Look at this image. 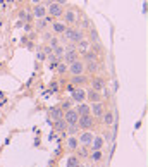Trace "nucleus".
Instances as JSON below:
<instances>
[{
    "mask_svg": "<svg viewBox=\"0 0 148 167\" xmlns=\"http://www.w3.org/2000/svg\"><path fill=\"white\" fill-rule=\"evenodd\" d=\"M78 128L83 131H91L93 128H95V119L90 115H79V119H78Z\"/></svg>",
    "mask_w": 148,
    "mask_h": 167,
    "instance_id": "obj_1",
    "label": "nucleus"
},
{
    "mask_svg": "<svg viewBox=\"0 0 148 167\" xmlns=\"http://www.w3.org/2000/svg\"><path fill=\"white\" fill-rule=\"evenodd\" d=\"M67 72L71 76H81L85 74V62L81 59H78L76 62H72V64L67 65Z\"/></svg>",
    "mask_w": 148,
    "mask_h": 167,
    "instance_id": "obj_2",
    "label": "nucleus"
},
{
    "mask_svg": "<svg viewBox=\"0 0 148 167\" xmlns=\"http://www.w3.org/2000/svg\"><path fill=\"white\" fill-rule=\"evenodd\" d=\"M62 21L66 22V26H74L76 22L79 21V16H78V12L74 11V9H67L62 14Z\"/></svg>",
    "mask_w": 148,
    "mask_h": 167,
    "instance_id": "obj_3",
    "label": "nucleus"
},
{
    "mask_svg": "<svg viewBox=\"0 0 148 167\" xmlns=\"http://www.w3.org/2000/svg\"><path fill=\"white\" fill-rule=\"evenodd\" d=\"M47 14L48 16H52L53 19H60L64 14V7L59 5V4H55V2H52V4H48L47 5Z\"/></svg>",
    "mask_w": 148,
    "mask_h": 167,
    "instance_id": "obj_4",
    "label": "nucleus"
},
{
    "mask_svg": "<svg viewBox=\"0 0 148 167\" xmlns=\"http://www.w3.org/2000/svg\"><path fill=\"white\" fill-rule=\"evenodd\" d=\"M78 119H79V114L76 112V109H67L64 110V121L67 124H78Z\"/></svg>",
    "mask_w": 148,
    "mask_h": 167,
    "instance_id": "obj_5",
    "label": "nucleus"
},
{
    "mask_svg": "<svg viewBox=\"0 0 148 167\" xmlns=\"http://www.w3.org/2000/svg\"><path fill=\"white\" fill-rule=\"evenodd\" d=\"M50 28H52V35H57V36H62L64 31H66V22L60 21V19H55V21L50 24Z\"/></svg>",
    "mask_w": 148,
    "mask_h": 167,
    "instance_id": "obj_6",
    "label": "nucleus"
},
{
    "mask_svg": "<svg viewBox=\"0 0 148 167\" xmlns=\"http://www.w3.org/2000/svg\"><path fill=\"white\" fill-rule=\"evenodd\" d=\"M71 100L76 103H83L86 100V92L83 88H74L72 92H71Z\"/></svg>",
    "mask_w": 148,
    "mask_h": 167,
    "instance_id": "obj_7",
    "label": "nucleus"
},
{
    "mask_svg": "<svg viewBox=\"0 0 148 167\" xmlns=\"http://www.w3.org/2000/svg\"><path fill=\"white\" fill-rule=\"evenodd\" d=\"M78 138V143H79L81 146H90L91 141H93V133L91 131H83L79 136H76Z\"/></svg>",
    "mask_w": 148,
    "mask_h": 167,
    "instance_id": "obj_8",
    "label": "nucleus"
},
{
    "mask_svg": "<svg viewBox=\"0 0 148 167\" xmlns=\"http://www.w3.org/2000/svg\"><path fill=\"white\" fill-rule=\"evenodd\" d=\"M103 112H105V107H103V103H102V102H96V103H91V105H90L91 117H102Z\"/></svg>",
    "mask_w": 148,
    "mask_h": 167,
    "instance_id": "obj_9",
    "label": "nucleus"
},
{
    "mask_svg": "<svg viewBox=\"0 0 148 167\" xmlns=\"http://www.w3.org/2000/svg\"><path fill=\"white\" fill-rule=\"evenodd\" d=\"M90 81V78L86 74H81V76H71V83L69 85H72L74 88H81L83 85H86Z\"/></svg>",
    "mask_w": 148,
    "mask_h": 167,
    "instance_id": "obj_10",
    "label": "nucleus"
},
{
    "mask_svg": "<svg viewBox=\"0 0 148 167\" xmlns=\"http://www.w3.org/2000/svg\"><path fill=\"white\" fill-rule=\"evenodd\" d=\"M90 85H91V90L93 92H103V88L107 86L105 85V79H102V78H93V79H90Z\"/></svg>",
    "mask_w": 148,
    "mask_h": 167,
    "instance_id": "obj_11",
    "label": "nucleus"
},
{
    "mask_svg": "<svg viewBox=\"0 0 148 167\" xmlns=\"http://www.w3.org/2000/svg\"><path fill=\"white\" fill-rule=\"evenodd\" d=\"M31 16L35 17V19H43V17L47 16V7L43 5V4H40V5H33Z\"/></svg>",
    "mask_w": 148,
    "mask_h": 167,
    "instance_id": "obj_12",
    "label": "nucleus"
},
{
    "mask_svg": "<svg viewBox=\"0 0 148 167\" xmlns=\"http://www.w3.org/2000/svg\"><path fill=\"white\" fill-rule=\"evenodd\" d=\"M62 59H64V64L69 65V64H72V62H76V60L79 59V54H78L76 50H71V52H66V54L62 55Z\"/></svg>",
    "mask_w": 148,
    "mask_h": 167,
    "instance_id": "obj_13",
    "label": "nucleus"
},
{
    "mask_svg": "<svg viewBox=\"0 0 148 167\" xmlns=\"http://www.w3.org/2000/svg\"><path fill=\"white\" fill-rule=\"evenodd\" d=\"M102 121L105 126H112V124L116 122V112L114 110H105L103 115H102Z\"/></svg>",
    "mask_w": 148,
    "mask_h": 167,
    "instance_id": "obj_14",
    "label": "nucleus"
},
{
    "mask_svg": "<svg viewBox=\"0 0 148 167\" xmlns=\"http://www.w3.org/2000/svg\"><path fill=\"white\" fill-rule=\"evenodd\" d=\"M90 47H91V42L85 38V40H81V42L76 43V52H78V54H85V52L90 50Z\"/></svg>",
    "mask_w": 148,
    "mask_h": 167,
    "instance_id": "obj_15",
    "label": "nucleus"
},
{
    "mask_svg": "<svg viewBox=\"0 0 148 167\" xmlns=\"http://www.w3.org/2000/svg\"><path fill=\"white\" fill-rule=\"evenodd\" d=\"M98 62L96 60H91V62H85V74L88 72V74H96L98 72Z\"/></svg>",
    "mask_w": 148,
    "mask_h": 167,
    "instance_id": "obj_16",
    "label": "nucleus"
},
{
    "mask_svg": "<svg viewBox=\"0 0 148 167\" xmlns=\"http://www.w3.org/2000/svg\"><path fill=\"white\" fill-rule=\"evenodd\" d=\"M105 145V138L102 136H93V141H91V150H102V146Z\"/></svg>",
    "mask_w": 148,
    "mask_h": 167,
    "instance_id": "obj_17",
    "label": "nucleus"
},
{
    "mask_svg": "<svg viewBox=\"0 0 148 167\" xmlns=\"http://www.w3.org/2000/svg\"><path fill=\"white\" fill-rule=\"evenodd\" d=\"M50 117L53 119V121H59V119H64V110L60 107H52L50 110Z\"/></svg>",
    "mask_w": 148,
    "mask_h": 167,
    "instance_id": "obj_18",
    "label": "nucleus"
},
{
    "mask_svg": "<svg viewBox=\"0 0 148 167\" xmlns=\"http://www.w3.org/2000/svg\"><path fill=\"white\" fill-rule=\"evenodd\" d=\"M66 167H81V160L78 155H69L66 160Z\"/></svg>",
    "mask_w": 148,
    "mask_h": 167,
    "instance_id": "obj_19",
    "label": "nucleus"
},
{
    "mask_svg": "<svg viewBox=\"0 0 148 167\" xmlns=\"http://www.w3.org/2000/svg\"><path fill=\"white\" fill-rule=\"evenodd\" d=\"M86 100H90L91 103L102 102V95H100L98 92H93V90H90V92H86Z\"/></svg>",
    "mask_w": 148,
    "mask_h": 167,
    "instance_id": "obj_20",
    "label": "nucleus"
},
{
    "mask_svg": "<svg viewBox=\"0 0 148 167\" xmlns=\"http://www.w3.org/2000/svg\"><path fill=\"white\" fill-rule=\"evenodd\" d=\"M76 112L79 114V115H90V103H78V107H76Z\"/></svg>",
    "mask_w": 148,
    "mask_h": 167,
    "instance_id": "obj_21",
    "label": "nucleus"
},
{
    "mask_svg": "<svg viewBox=\"0 0 148 167\" xmlns=\"http://www.w3.org/2000/svg\"><path fill=\"white\" fill-rule=\"evenodd\" d=\"M78 146H79L78 138H76V136H69V138H67V148H69V150L74 152V150H78Z\"/></svg>",
    "mask_w": 148,
    "mask_h": 167,
    "instance_id": "obj_22",
    "label": "nucleus"
},
{
    "mask_svg": "<svg viewBox=\"0 0 148 167\" xmlns=\"http://www.w3.org/2000/svg\"><path fill=\"white\" fill-rule=\"evenodd\" d=\"M66 129H67V122H66L64 119L55 121V131H59V133H66Z\"/></svg>",
    "mask_w": 148,
    "mask_h": 167,
    "instance_id": "obj_23",
    "label": "nucleus"
},
{
    "mask_svg": "<svg viewBox=\"0 0 148 167\" xmlns=\"http://www.w3.org/2000/svg\"><path fill=\"white\" fill-rule=\"evenodd\" d=\"M83 57H85V59H83V62H91V60H96V54H95V52H90V50H88V52H85V54H83Z\"/></svg>",
    "mask_w": 148,
    "mask_h": 167,
    "instance_id": "obj_24",
    "label": "nucleus"
},
{
    "mask_svg": "<svg viewBox=\"0 0 148 167\" xmlns=\"http://www.w3.org/2000/svg\"><path fill=\"white\" fill-rule=\"evenodd\" d=\"M103 159V152L102 150H93V153H91V160L93 162H98Z\"/></svg>",
    "mask_w": 148,
    "mask_h": 167,
    "instance_id": "obj_25",
    "label": "nucleus"
},
{
    "mask_svg": "<svg viewBox=\"0 0 148 167\" xmlns=\"http://www.w3.org/2000/svg\"><path fill=\"white\" fill-rule=\"evenodd\" d=\"M78 129H79V128H78V124H67V133H69V136H76V133H78Z\"/></svg>",
    "mask_w": 148,
    "mask_h": 167,
    "instance_id": "obj_26",
    "label": "nucleus"
},
{
    "mask_svg": "<svg viewBox=\"0 0 148 167\" xmlns=\"http://www.w3.org/2000/svg\"><path fill=\"white\" fill-rule=\"evenodd\" d=\"M19 17H21V21H24V22H28V21H31V12H28V11H21L19 12Z\"/></svg>",
    "mask_w": 148,
    "mask_h": 167,
    "instance_id": "obj_27",
    "label": "nucleus"
},
{
    "mask_svg": "<svg viewBox=\"0 0 148 167\" xmlns=\"http://www.w3.org/2000/svg\"><path fill=\"white\" fill-rule=\"evenodd\" d=\"M57 72H59V74H64V72H67V65L64 64V62H59V64H57Z\"/></svg>",
    "mask_w": 148,
    "mask_h": 167,
    "instance_id": "obj_28",
    "label": "nucleus"
},
{
    "mask_svg": "<svg viewBox=\"0 0 148 167\" xmlns=\"http://www.w3.org/2000/svg\"><path fill=\"white\" fill-rule=\"evenodd\" d=\"M48 42H50V45H48V47H50V48H55V47H59V45H60V42H59V40H57V38H50V40H48Z\"/></svg>",
    "mask_w": 148,
    "mask_h": 167,
    "instance_id": "obj_29",
    "label": "nucleus"
},
{
    "mask_svg": "<svg viewBox=\"0 0 148 167\" xmlns=\"http://www.w3.org/2000/svg\"><path fill=\"white\" fill-rule=\"evenodd\" d=\"M71 102H72V100H66V102H62L60 109H62V110H67V109H71Z\"/></svg>",
    "mask_w": 148,
    "mask_h": 167,
    "instance_id": "obj_30",
    "label": "nucleus"
},
{
    "mask_svg": "<svg viewBox=\"0 0 148 167\" xmlns=\"http://www.w3.org/2000/svg\"><path fill=\"white\" fill-rule=\"evenodd\" d=\"M36 59L40 60V62H43V60L47 59V55L43 54V52H36Z\"/></svg>",
    "mask_w": 148,
    "mask_h": 167,
    "instance_id": "obj_31",
    "label": "nucleus"
},
{
    "mask_svg": "<svg viewBox=\"0 0 148 167\" xmlns=\"http://www.w3.org/2000/svg\"><path fill=\"white\" fill-rule=\"evenodd\" d=\"M43 54H45V55H50V54H52V48H50L48 45H45V47H43Z\"/></svg>",
    "mask_w": 148,
    "mask_h": 167,
    "instance_id": "obj_32",
    "label": "nucleus"
},
{
    "mask_svg": "<svg viewBox=\"0 0 148 167\" xmlns=\"http://www.w3.org/2000/svg\"><path fill=\"white\" fill-rule=\"evenodd\" d=\"M50 85H52V92H57V90H59V86H57L59 83H57V81H52Z\"/></svg>",
    "mask_w": 148,
    "mask_h": 167,
    "instance_id": "obj_33",
    "label": "nucleus"
},
{
    "mask_svg": "<svg viewBox=\"0 0 148 167\" xmlns=\"http://www.w3.org/2000/svg\"><path fill=\"white\" fill-rule=\"evenodd\" d=\"M53 2H55V4H59V5H66V4H67V0H53Z\"/></svg>",
    "mask_w": 148,
    "mask_h": 167,
    "instance_id": "obj_34",
    "label": "nucleus"
},
{
    "mask_svg": "<svg viewBox=\"0 0 148 167\" xmlns=\"http://www.w3.org/2000/svg\"><path fill=\"white\" fill-rule=\"evenodd\" d=\"M78 157H88V152H86V148H83V150L79 152V155Z\"/></svg>",
    "mask_w": 148,
    "mask_h": 167,
    "instance_id": "obj_35",
    "label": "nucleus"
},
{
    "mask_svg": "<svg viewBox=\"0 0 148 167\" xmlns=\"http://www.w3.org/2000/svg\"><path fill=\"white\" fill-rule=\"evenodd\" d=\"M52 36H53L52 33H45V35H43V40H47V42H48V40H50Z\"/></svg>",
    "mask_w": 148,
    "mask_h": 167,
    "instance_id": "obj_36",
    "label": "nucleus"
},
{
    "mask_svg": "<svg viewBox=\"0 0 148 167\" xmlns=\"http://www.w3.org/2000/svg\"><path fill=\"white\" fill-rule=\"evenodd\" d=\"M33 5H40V4H43V0H29Z\"/></svg>",
    "mask_w": 148,
    "mask_h": 167,
    "instance_id": "obj_37",
    "label": "nucleus"
},
{
    "mask_svg": "<svg viewBox=\"0 0 148 167\" xmlns=\"http://www.w3.org/2000/svg\"><path fill=\"white\" fill-rule=\"evenodd\" d=\"M7 2H9V4H14V0H7Z\"/></svg>",
    "mask_w": 148,
    "mask_h": 167,
    "instance_id": "obj_38",
    "label": "nucleus"
},
{
    "mask_svg": "<svg viewBox=\"0 0 148 167\" xmlns=\"http://www.w3.org/2000/svg\"><path fill=\"white\" fill-rule=\"evenodd\" d=\"M19 2H21V0H19Z\"/></svg>",
    "mask_w": 148,
    "mask_h": 167,
    "instance_id": "obj_39",
    "label": "nucleus"
}]
</instances>
